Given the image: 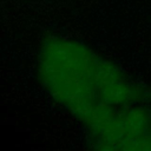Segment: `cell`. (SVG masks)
<instances>
[{
	"label": "cell",
	"instance_id": "obj_2",
	"mask_svg": "<svg viewBox=\"0 0 151 151\" xmlns=\"http://www.w3.org/2000/svg\"><path fill=\"white\" fill-rule=\"evenodd\" d=\"M122 117L130 138L144 136L150 125V116L140 106L131 107L122 112Z\"/></svg>",
	"mask_w": 151,
	"mask_h": 151
},
{
	"label": "cell",
	"instance_id": "obj_1",
	"mask_svg": "<svg viewBox=\"0 0 151 151\" xmlns=\"http://www.w3.org/2000/svg\"><path fill=\"white\" fill-rule=\"evenodd\" d=\"M35 72L47 96L81 124L117 76L116 66L84 42L55 34L40 42Z\"/></svg>",
	"mask_w": 151,
	"mask_h": 151
},
{
	"label": "cell",
	"instance_id": "obj_3",
	"mask_svg": "<svg viewBox=\"0 0 151 151\" xmlns=\"http://www.w3.org/2000/svg\"><path fill=\"white\" fill-rule=\"evenodd\" d=\"M93 151H119V147L109 143H104V142H98L97 146L94 147Z\"/></svg>",
	"mask_w": 151,
	"mask_h": 151
}]
</instances>
